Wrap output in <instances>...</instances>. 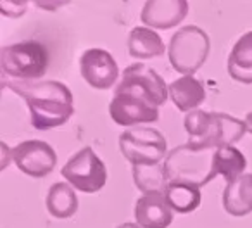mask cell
<instances>
[{
  "mask_svg": "<svg viewBox=\"0 0 252 228\" xmlns=\"http://www.w3.org/2000/svg\"><path fill=\"white\" fill-rule=\"evenodd\" d=\"M2 85L25 98L30 120L36 130L63 127L74 114L73 92L61 81H4Z\"/></svg>",
  "mask_w": 252,
  "mask_h": 228,
  "instance_id": "cell-1",
  "label": "cell"
},
{
  "mask_svg": "<svg viewBox=\"0 0 252 228\" xmlns=\"http://www.w3.org/2000/svg\"><path fill=\"white\" fill-rule=\"evenodd\" d=\"M0 66L4 80L12 78V81H36L45 76L49 66L47 49L40 42L12 43L2 49L0 52Z\"/></svg>",
  "mask_w": 252,
  "mask_h": 228,
  "instance_id": "cell-2",
  "label": "cell"
},
{
  "mask_svg": "<svg viewBox=\"0 0 252 228\" xmlns=\"http://www.w3.org/2000/svg\"><path fill=\"white\" fill-rule=\"evenodd\" d=\"M211 52L209 35L199 26H183L171 36L168 57L173 69L183 76H193L207 61Z\"/></svg>",
  "mask_w": 252,
  "mask_h": 228,
  "instance_id": "cell-3",
  "label": "cell"
},
{
  "mask_svg": "<svg viewBox=\"0 0 252 228\" xmlns=\"http://www.w3.org/2000/svg\"><path fill=\"white\" fill-rule=\"evenodd\" d=\"M213 158V149H195L189 144L178 145L164 161L169 182H185L197 187L206 185L209 183Z\"/></svg>",
  "mask_w": 252,
  "mask_h": 228,
  "instance_id": "cell-4",
  "label": "cell"
},
{
  "mask_svg": "<svg viewBox=\"0 0 252 228\" xmlns=\"http://www.w3.org/2000/svg\"><path fill=\"white\" fill-rule=\"evenodd\" d=\"M119 151L133 166L158 164L168 158V142L164 135L154 128L137 127L119 135Z\"/></svg>",
  "mask_w": 252,
  "mask_h": 228,
  "instance_id": "cell-5",
  "label": "cell"
},
{
  "mask_svg": "<svg viewBox=\"0 0 252 228\" xmlns=\"http://www.w3.org/2000/svg\"><path fill=\"white\" fill-rule=\"evenodd\" d=\"M114 94L135 95L159 109L168 98L169 87H166V81L158 71L142 63H135L123 71V78Z\"/></svg>",
  "mask_w": 252,
  "mask_h": 228,
  "instance_id": "cell-6",
  "label": "cell"
},
{
  "mask_svg": "<svg viewBox=\"0 0 252 228\" xmlns=\"http://www.w3.org/2000/svg\"><path fill=\"white\" fill-rule=\"evenodd\" d=\"M73 189L85 194H94L104 189L107 182V168L92 147L78 151L61 169Z\"/></svg>",
  "mask_w": 252,
  "mask_h": 228,
  "instance_id": "cell-7",
  "label": "cell"
},
{
  "mask_svg": "<svg viewBox=\"0 0 252 228\" xmlns=\"http://www.w3.org/2000/svg\"><path fill=\"white\" fill-rule=\"evenodd\" d=\"M12 163L19 171L32 178H43L50 175L57 164V154L47 142L26 140L11 149Z\"/></svg>",
  "mask_w": 252,
  "mask_h": 228,
  "instance_id": "cell-8",
  "label": "cell"
},
{
  "mask_svg": "<svg viewBox=\"0 0 252 228\" xmlns=\"http://www.w3.org/2000/svg\"><path fill=\"white\" fill-rule=\"evenodd\" d=\"M80 73L90 87L107 90L118 80L119 67L111 52L104 49H88L80 57Z\"/></svg>",
  "mask_w": 252,
  "mask_h": 228,
  "instance_id": "cell-9",
  "label": "cell"
},
{
  "mask_svg": "<svg viewBox=\"0 0 252 228\" xmlns=\"http://www.w3.org/2000/svg\"><path fill=\"white\" fill-rule=\"evenodd\" d=\"M247 131L245 121L233 118L226 112H211V123L206 135L197 144H189L195 149H223L233 147Z\"/></svg>",
  "mask_w": 252,
  "mask_h": 228,
  "instance_id": "cell-10",
  "label": "cell"
},
{
  "mask_svg": "<svg viewBox=\"0 0 252 228\" xmlns=\"http://www.w3.org/2000/svg\"><path fill=\"white\" fill-rule=\"evenodd\" d=\"M109 114L119 127H137L159 120L158 107L128 94H114L109 104Z\"/></svg>",
  "mask_w": 252,
  "mask_h": 228,
  "instance_id": "cell-11",
  "label": "cell"
},
{
  "mask_svg": "<svg viewBox=\"0 0 252 228\" xmlns=\"http://www.w3.org/2000/svg\"><path fill=\"white\" fill-rule=\"evenodd\" d=\"M187 14V0H149L144 4L140 19L151 30H169L180 25Z\"/></svg>",
  "mask_w": 252,
  "mask_h": 228,
  "instance_id": "cell-12",
  "label": "cell"
},
{
  "mask_svg": "<svg viewBox=\"0 0 252 228\" xmlns=\"http://www.w3.org/2000/svg\"><path fill=\"white\" fill-rule=\"evenodd\" d=\"M135 220L140 228H168L173 221V209L164 194L142 195L135 202Z\"/></svg>",
  "mask_w": 252,
  "mask_h": 228,
  "instance_id": "cell-13",
  "label": "cell"
},
{
  "mask_svg": "<svg viewBox=\"0 0 252 228\" xmlns=\"http://www.w3.org/2000/svg\"><path fill=\"white\" fill-rule=\"evenodd\" d=\"M223 207L235 218L252 213V173L242 175L235 182L226 183L223 192Z\"/></svg>",
  "mask_w": 252,
  "mask_h": 228,
  "instance_id": "cell-14",
  "label": "cell"
},
{
  "mask_svg": "<svg viewBox=\"0 0 252 228\" xmlns=\"http://www.w3.org/2000/svg\"><path fill=\"white\" fill-rule=\"evenodd\" d=\"M169 97L180 111L192 112L206 100V88L195 76H182L169 83Z\"/></svg>",
  "mask_w": 252,
  "mask_h": 228,
  "instance_id": "cell-15",
  "label": "cell"
},
{
  "mask_svg": "<svg viewBox=\"0 0 252 228\" xmlns=\"http://www.w3.org/2000/svg\"><path fill=\"white\" fill-rule=\"evenodd\" d=\"M228 74L244 85L252 83V32L242 35L228 56Z\"/></svg>",
  "mask_w": 252,
  "mask_h": 228,
  "instance_id": "cell-16",
  "label": "cell"
},
{
  "mask_svg": "<svg viewBox=\"0 0 252 228\" xmlns=\"http://www.w3.org/2000/svg\"><path fill=\"white\" fill-rule=\"evenodd\" d=\"M128 52L135 59H154L164 56L166 45L154 30L137 26L128 35Z\"/></svg>",
  "mask_w": 252,
  "mask_h": 228,
  "instance_id": "cell-17",
  "label": "cell"
},
{
  "mask_svg": "<svg viewBox=\"0 0 252 228\" xmlns=\"http://www.w3.org/2000/svg\"><path fill=\"white\" fill-rule=\"evenodd\" d=\"M245 168H247V159L238 149H216L213 158V169H211L209 182L213 178H216V176H223L228 183H231L244 175Z\"/></svg>",
  "mask_w": 252,
  "mask_h": 228,
  "instance_id": "cell-18",
  "label": "cell"
},
{
  "mask_svg": "<svg viewBox=\"0 0 252 228\" xmlns=\"http://www.w3.org/2000/svg\"><path fill=\"white\" fill-rule=\"evenodd\" d=\"M133 182L138 190L144 192V195L151 194H164L168 189L169 176L164 168V163L158 164H138L133 166Z\"/></svg>",
  "mask_w": 252,
  "mask_h": 228,
  "instance_id": "cell-19",
  "label": "cell"
},
{
  "mask_svg": "<svg viewBox=\"0 0 252 228\" xmlns=\"http://www.w3.org/2000/svg\"><path fill=\"white\" fill-rule=\"evenodd\" d=\"M47 209L57 220L71 218L78 211V197L69 183H54L47 194Z\"/></svg>",
  "mask_w": 252,
  "mask_h": 228,
  "instance_id": "cell-20",
  "label": "cell"
},
{
  "mask_svg": "<svg viewBox=\"0 0 252 228\" xmlns=\"http://www.w3.org/2000/svg\"><path fill=\"white\" fill-rule=\"evenodd\" d=\"M200 187L185 182H169L164 197L169 207L180 214H189L200 206Z\"/></svg>",
  "mask_w": 252,
  "mask_h": 228,
  "instance_id": "cell-21",
  "label": "cell"
},
{
  "mask_svg": "<svg viewBox=\"0 0 252 228\" xmlns=\"http://www.w3.org/2000/svg\"><path fill=\"white\" fill-rule=\"evenodd\" d=\"M183 121H185V130L190 137L189 144H197V142L206 135L207 128H209L211 112H206V111H202V109H197V111L189 112Z\"/></svg>",
  "mask_w": 252,
  "mask_h": 228,
  "instance_id": "cell-22",
  "label": "cell"
},
{
  "mask_svg": "<svg viewBox=\"0 0 252 228\" xmlns=\"http://www.w3.org/2000/svg\"><path fill=\"white\" fill-rule=\"evenodd\" d=\"M245 127H247V131L249 133H252V111L247 112V116H245Z\"/></svg>",
  "mask_w": 252,
  "mask_h": 228,
  "instance_id": "cell-23",
  "label": "cell"
},
{
  "mask_svg": "<svg viewBox=\"0 0 252 228\" xmlns=\"http://www.w3.org/2000/svg\"><path fill=\"white\" fill-rule=\"evenodd\" d=\"M118 228H140L137 223H123V225H119Z\"/></svg>",
  "mask_w": 252,
  "mask_h": 228,
  "instance_id": "cell-24",
  "label": "cell"
}]
</instances>
